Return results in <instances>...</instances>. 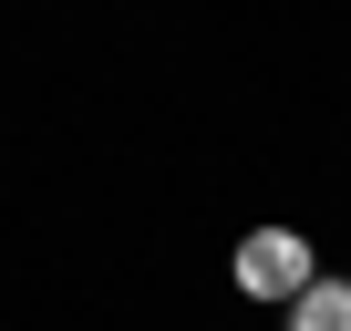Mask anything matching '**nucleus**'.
Instances as JSON below:
<instances>
[{"instance_id":"nucleus-2","label":"nucleus","mask_w":351,"mask_h":331,"mask_svg":"<svg viewBox=\"0 0 351 331\" xmlns=\"http://www.w3.org/2000/svg\"><path fill=\"white\" fill-rule=\"evenodd\" d=\"M289 331H351V279H320V290L289 310Z\"/></svg>"},{"instance_id":"nucleus-1","label":"nucleus","mask_w":351,"mask_h":331,"mask_svg":"<svg viewBox=\"0 0 351 331\" xmlns=\"http://www.w3.org/2000/svg\"><path fill=\"white\" fill-rule=\"evenodd\" d=\"M238 290H248V300H289V310H300V300L320 290L310 238H300V228H248V238H238Z\"/></svg>"}]
</instances>
